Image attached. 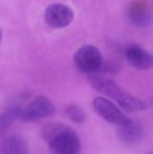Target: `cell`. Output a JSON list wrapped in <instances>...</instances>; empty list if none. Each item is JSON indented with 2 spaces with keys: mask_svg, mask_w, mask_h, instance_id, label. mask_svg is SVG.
<instances>
[{
  "mask_svg": "<svg viewBox=\"0 0 153 154\" xmlns=\"http://www.w3.org/2000/svg\"><path fill=\"white\" fill-rule=\"evenodd\" d=\"M148 154H152V153H148Z\"/></svg>",
  "mask_w": 153,
  "mask_h": 154,
  "instance_id": "obj_13",
  "label": "cell"
},
{
  "mask_svg": "<svg viewBox=\"0 0 153 154\" xmlns=\"http://www.w3.org/2000/svg\"><path fill=\"white\" fill-rule=\"evenodd\" d=\"M67 113H68V116L76 123L81 124L85 120V114H84L83 110L80 107H78V106H75V105L68 106Z\"/></svg>",
  "mask_w": 153,
  "mask_h": 154,
  "instance_id": "obj_11",
  "label": "cell"
},
{
  "mask_svg": "<svg viewBox=\"0 0 153 154\" xmlns=\"http://www.w3.org/2000/svg\"><path fill=\"white\" fill-rule=\"evenodd\" d=\"M92 106H93V109L96 110V112L101 118H103L104 120H106L107 122L111 124L121 126L130 121L128 116H125L115 104L111 103L106 97H96L92 102Z\"/></svg>",
  "mask_w": 153,
  "mask_h": 154,
  "instance_id": "obj_4",
  "label": "cell"
},
{
  "mask_svg": "<svg viewBox=\"0 0 153 154\" xmlns=\"http://www.w3.org/2000/svg\"><path fill=\"white\" fill-rule=\"evenodd\" d=\"M125 56L130 65L139 70H147L153 65V58L149 51L139 45L132 44L125 49Z\"/></svg>",
  "mask_w": 153,
  "mask_h": 154,
  "instance_id": "obj_7",
  "label": "cell"
},
{
  "mask_svg": "<svg viewBox=\"0 0 153 154\" xmlns=\"http://www.w3.org/2000/svg\"><path fill=\"white\" fill-rule=\"evenodd\" d=\"M74 61L80 71L91 75L102 67L103 57L98 47L93 45H85L77 51Z\"/></svg>",
  "mask_w": 153,
  "mask_h": 154,
  "instance_id": "obj_3",
  "label": "cell"
},
{
  "mask_svg": "<svg viewBox=\"0 0 153 154\" xmlns=\"http://www.w3.org/2000/svg\"><path fill=\"white\" fill-rule=\"evenodd\" d=\"M0 41H1V29H0Z\"/></svg>",
  "mask_w": 153,
  "mask_h": 154,
  "instance_id": "obj_12",
  "label": "cell"
},
{
  "mask_svg": "<svg viewBox=\"0 0 153 154\" xmlns=\"http://www.w3.org/2000/svg\"><path fill=\"white\" fill-rule=\"evenodd\" d=\"M118 135L123 140L127 143H132L137 140L142 136V127L132 121L121 125L118 128Z\"/></svg>",
  "mask_w": 153,
  "mask_h": 154,
  "instance_id": "obj_10",
  "label": "cell"
},
{
  "mask_svg": "<svg viewBox=\"0 0 153 154\" xmlns=\"http://www.w3.org/2000/svg\"><path fill=\"white\" fill-rule=\"evenodd\" d=\"M129 17L136 25H146L150 20V11L145 1H135L129 8Z\"/></svg>",
  "mask_w": 153,
  "mask_h": 154,
  "instance_id": "obj_9",
  "label": "cell"
},
{
  "mask_svg": "<svg viewBox=\"0 0 153 154\" xmlns=\"http://www.w3.org/2000/svg\"><path fill=\"white\" fill-rule=\"evenodd\" d=\"M2 154H26L27 144L23 137L19 135H10L1 143Z\"/></svg>",
  "mask_w": 153,
  "mask_h": 154,
  "instance_id": "obj_8",
  "label": "cell"
},
{
  "mask_svg": "<svg viewBox=\"0 0 153 154\" xmlns=\"http://www.w3.org/2000/svg\"><path fill=\"white\" fill-rule=\"evenodd\" d=\"M89 82L98 91L113 99L126 111L137 112L146 109V104L143 101L124 90L113 80L91 73L89 75Z\"/></svg>",
  "mask_w": 153,
  "mask_h": 154,
  "instance_id": "obj_1",
  "label": "cell"
},
{
  "mask_svg": "<svg viewBox=\"0 0 153 154\" xmlns=\"http://www.w3.org/2000/svg\"><path fill=\"white\" fill-rule=\"evenodd\" d=\"M44 19L47 24L53 29H64L72 22L74 12L65 4L54 3L47 6Z\"/></svg>",
  "mask_w": 153,
  "mask_h": 154,
  "instance_id": "obj_5",
  "label": "cell"
},
{
  "mask_svg": "<svg viewBox=\"0 0 153 154\" xmlns=\"http://www.w3.org/2000/svg\"><path fill=\"white\" fill-rule=\"evenodd\" d=\"M50 154H81V142L72 129L60 125L45 128Z\"/></svg>",
  "mask_w": 153,
  "mask_h": 154,
  "instance_id": "obj_2",
  "label": "cell"
},
{
  "mask_svg": "<svg viewBox=\"0 0 153 154\" xmlns=\"http://www.w3.org/2000/svg\"><path fill=\"white\" fill-rule=\"evenodd\" d=\"M55 112L54 104L45 97H38L23 111V119L25 121H37L47 118Z\"/></svg>",
  "mask_w": 153,
  "mask_h": 154,
  "instance_id": "obj_6",
  "label": "cell"
}]
</instances>
